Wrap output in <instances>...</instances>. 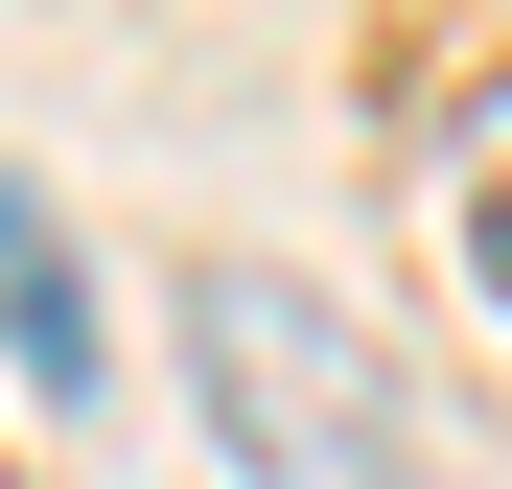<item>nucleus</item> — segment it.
<instances>
[{
    "instance_id": "1",
    "label": "nucleus",
    "mask_w": 512,
    "mask_h": 489,
    "mask_svg": "<svg viewBox=\"0 0 512 489\" xmlns=\"http://www.w3.org/2000/svg\"><path fill=\"white\" fill-rule=\"evenodd\" d=\"M187 373H210V443H233L256 489H419L396 350H373L326 280H280V257H210V280H187Z\"/></svg>"
},
{
    "instance_id": "2",
    "label": "nucleus",
    "mask_w": 512,
    "mask_h": 489,
    "mask_svg": "<svg viewBox=\"0 0 512 489\" xmlns=\"http://www.w3.org/2000/svg\"><path fill=\"white\" fill-rule=\"evenodd\" d=\"M0 350H24V396H94V280H70V210L47 187H0Z\"/></svg>"
},
{
    "instance_id": "3",
    "label": "nucleus",
    "mask_w": 512,
    "mask_h": 489,
    "mask_svg": "<svg viewBox=\"0 0 512 489\" xmlns=\"http://www.w3.org/2000/svg\"><path fill=\"white\" fill-rule=\"evenodd\" d=\"M443 257H466V303L512 326V70L443 94Z\"/></svg>"
},
{
    "instance_id": "4",
    "label": "nucleus",
    "mask_w": 512,
    "mask_h": 489,
    "mask_svg": "<svg viewBox=\"0 0 512 489\" xmlns=\"http://www.w3.org/2000/svg\"><path fill=\"white\" fill-rule=\"evenodd\" d=\"M0 489H24V466H0Z\"/></svg>"
}]
</instances>
